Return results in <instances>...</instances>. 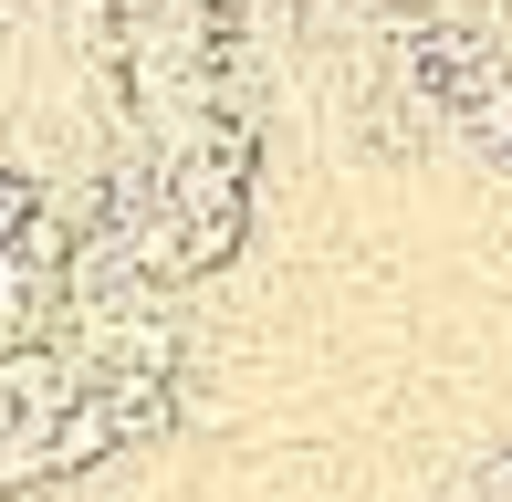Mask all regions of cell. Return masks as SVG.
Masks as SVG:
<instances>
[{"instance_id": "7a4b0ae2", "label": "cell", "mask_w": 512, "mask_h": 502, "mask_svg": "<svg viewBox=\"0 0 512 502\" xmlns=\"http://www.w3.org/2000/svg\"><path fill=\"white\" fill-rule=\"evenodd\" d=\"M32 210H42V178H21V168H0V262H11V241L32 231Z\"/></svg>"}, {"instance_id": "3957f363", "label": "cell", "mask_w": 512, "mask_h": 502, "mask_svg": "<svg viewBox=\"0 0 512 502\" xmlns=\"http://www.w3.org/2000/svg\"><path fill=\"white\" fill-rule=\"evenodd\" d=\"M471 21H481V42H492V53L512 63V0H481V11H471Z\"/></svg>"}, {"instance_id": "6da1fadb", "label": "cell", "mask_w": 512, "mask_h": 502, "mask_svg": "<svg viewBox=\"0 0 512 502\" xmlns=\"http://www.w3.org/2000/svg\"><path fill=\"white\" fill-rule=\"evenodd\" d=\"M115 450H126V408H115V387H105V377H84L74 398H63V419H53V482H74V471H105Z\"/></svg>"}, {"instance_id": "277c9868", "label": "cell", "mask_w": 512, "mask_h": 502, "mask_svg": "<svg viewBox=\"0 0 512 502\" xmlns=\"http://www.w3.org/2000/svg\"><path fill=\"white\" fill-rule=\"evenodd\" d=\"M502 168H512V147H502Z\"/></svg>"}]
</instances>
